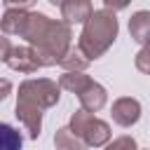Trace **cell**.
I'll use <instances>...</instances> for the list:
<instances>
[{"mask_svg":"<svg viewBox=\"0 0 150 150\" xmlns=\"http://www.w3.org/2000/svg\"><path fill=\"white\" fill-rule=\"evenodd\" d=\"M105 150H138V145H136L134 136H120L112 143H108Z\"/></svg>","mask_w":150,"mask_h":150,"instance_id":"15","label":"cell"},{"mask_svg":"<svg viewBox=\"0 0 150 150\" xmlns=\"http://www.w3.org/2000/svg\"><path fill=\"white\" fill-rule=\"evenodd\" d=\"M70 129H73L89 148H101V145H105V143L110 141V127H108V122L94 117V112H89V110H84V108H80V110L73 112V117H70Z\"/></svg>","mask_w":150,"mask_h":150,"instance_id":"4","label":"cell"},{"mask_svg":"<svg viewBox=\"0 0 150 150\" xmlns=\"http://www.w3.org/2000/svg\"><path fill=\"white\" fill-rule=\"evenodd\" d=\"M129 2H131V0H103L105 9H110V12H120V9H124Z\"/></svg>","mask_w":150,"mask_h":150,"instance_id":"19","label":"cell"},{"mask_svg":"<svg viewBox=\"0 0 150 150\" xmlns=\"http://www.w3.org/2000/svg\"><path fill=\"white\" fill-rule=\"evenodd\" d=\"M89 82H91V77L84 75L82 70H68V73L61 75L59 87H61V89H68V91H73V94H80Z\"/></svg>","mask_w":150,"mask_h":150,"instance_id":"13","label":"cell"},{"mask_svg":"<svg viewBox=\"0 0 150 150\" xmlns=\"http://www.w3.org/2000/svg\"><path fill=\"white\" fill-rule=\"evenodd\" d=\"M129 33H131V38H134L136 42L145 45L148 38H150V12H145V9L136 12V14L129 19Z\"/></svg>","mask_w":150,"mask_h":150,"instance_id":"10","label":"cell"},{"mask_svg":"<svg viewBox=\"0 0 150 150\" xmlns=\"http://www.w3.org/2000/svg\"><path fill=\"white\" fill-rule=\"evenodd\" d=\"M61 87L47 77H38V80H26L19 84V94H16V108L14 115L19 117V122L26 127L30 138L40 136L42 129V110L52 108L59 103V94Z\"/></svg>","mask_w":150,"mask_h":150,"instance_id":"2","label":"cell"},{"mask_svg":"<svg viewBox=\"0 0 150 150\" xmlns=\"http://www.w3.org/2000/svg\"><path fill=\"white\" fill-rule=\"evenodd\" d=\"M136 68L145 75H150V45H143V49L136 54Z\"/></svg>","mask_w":150,"mask_h":150,"instance_id":"16","label":"cell"},{"mask_svg":"<svg viewBox=\"0 0 150 150\" xmlns=\"http://www.w3.org/2000/svg\"><path fill=\"white\" fill-rule=\"evenodd\" d=\"M77 98H80V103H82V108L84 110H89V112H98L103 105H105V101H108V94H105V89L98 84V82H89L80 94H77Z\"/></svg>","mask_w":150,"mask_h":150,"instance_id":"7","label":"cell"},{"mask_svg":"<svg viewBox=\"0 0 150 150\" xmlns=\"http://www.w3.org/2000/svg\"><path fill=\"white\" fill-rule=\"evenodd\" d=\"M145 45H150V38H148V42H145Z\"/></svg>","mask_w":150,"mask_h":150,"instance_id":"22","label":"cell"},{"mask_svg":"<svg viewBox=\"0 0 150 150\" xmlns=\"http://www.w3.org/2000/svg\"><path fill=\"white\" fill-rule=\"evenodd\" d=\"M21 145H23L21 134L14 127L0 122V150H21Z\"/></svg>","mask_w":150,"mask_h":150,"instance_id":"14","label":"cell"},{"mask_svg":"<svg viewBox=\"0 0 150 150\" xmlns=\"http://www.w3.org/2000/svg\"><path fill=\"white\" fill-rule=\"evenodd\" d=\"M89 63H91V59H89L80 47H70V49L61 56V61H59V66L66 68V70H84Z\"/></svg>","mask_w":150,"mask_h":150,"instance_id":"12","label":"cell"},{"mask_svg":"<svg viewBox=\"0 0 150 150\" xmlns=\"http://www.w3.org/2000/svg\"><path fill=\"white\" fill-rule=\"evenodd\" d=\"M112 122H117L120 127H131L141 120V103L131 96H122L112 103Z\"/></svg>","mask_w":150,"mask_h":150,"instance_id":"6","label":"cell"},{"mask_svg":"<svg viewBox=\"0 0 150 150\" xmlns=\"http://www.w3.org/2000/svg\"><path fill=\"white\" fill-rule=\"evenodd\" d=\"M5 63L12 70H19V73H35L38 68H42L35 47H14Z\"/></svg>","mask_w":150,"mask_h":150,"instance_id":"5","label":"cell"},{"mask_svg":"<svg viewBox=\"0 0 150 150\" xmlns=\"http://www.w3.org/2000/svg\"><path fill=\"white\" fill-rule=\"evenodd\" d=\"M91 2L89 0H66L61 5V16L66 23H84L91 16Z\"/></svg>","mask_w":150,"mask_h":150,"instance_id":"9","label":"cell"},{"mask_svg":"<svg viewBox=\"0 0 150 150\" xmlns=\"http://www.w3.org/2000/svg\"><path fill=\"white\" fill-rule=\"evenodd\" d=\"M9 91H12V82L9 80H0V101H5Z\"/></svg>","mask_w":150,"mask_h":150,"instance_id":"20","label":"cell"},{"mask_svg":"<svg viewBox=\"0 0 150 150\" xmlns=\"http://www.w3.org/2000/svg\"><path fill=\"white\" fill-rule=\"evenodd\" d=\"M117 30H120V23H117L115 12H110V9H94L91 16L84 21V28L80 33L77 47L89 59H98L115 42Z\"/></svg>","mask_w":150,"mask_h":150,"instance_id":"3","label":"cell"},{"mask_svg":"<svg viewBox=\"0 0 150 150\" xmlns=\"http://www.w3.org/2000/svg\"><path fill=\"white\" fill-rule=\"evenodd\" d=\"M12 45H9V40L5 38V35H0V61H7L9 59V54H12Z\"/></svg>","mask_w":150,"mask_h":150,"instance_id":"18","label":"cell"},{"mask_svg":"<svg viewBox=\"0 0 150 150\" xmlns=\"http://www.w3.org/2000/svg\"><path fill=\"white\" fill-rule=\"evenodd\" d=\"M23 38L30 42V47L38 49L40 63H42V68H47V66H56L61 61V56L70 49L73 35H70V23L54 21L40 12H33L26 23Z\"/></svg>","mask_w":150,"mask_h":150,"instance_id":"1","label":"cell"},{"mask_svg":"<svg viewBox=\"0 0 150 150\" xmlns=\"http://www.w3.org/2000/svg\"><path fill=\"white\" fill-rule=\"evenodd\" d=\"M7 9H28L30 5H35L38 0H2Z\"/></svg>","mask_w":150,"mask_h":150,"instance_id":"17","label":"cell"},{"mask_svg":"<svg viewBox=\"0 0 150 150\" xmlns=\"http://www.w3.org/2000/svg\"><path fill=\"white\" fill-rule=\"evenodd\" d=\"M54 145H56V150H87V148H89L70 127H63V129L56 131Z\"/></svg>","mask_w":150,"mask_h":150,"instance_id":"11","label":"cell"},{"mask_svg":"<svg viewBox=\"0 0 150 150\" xmlns=\"http://www.w3.org/2000/svg\"><path fill=\"white\" fill-rule=\"evenodd\" d=\"M49 2H52V5H56V7H61V5L66 2V0H49Z\"/></svg>","mask_w":150,"mask_h":150,"instance_id":"21","label":"cell"},{"mask_svg":"<svg viewBox=\"0 0 150 150\" xmlns=\"http://www.w3.org/2000/svg\"><path fill=\"white\" fill-rule=\"evenodd\" d=\"M28 19H30V12H26V9H7L0 19V30L5 35H21L23 38Z\"/></svg>","mask_w":150,"mask_h":150,"instance_id":"8","label":"cell"}]
</instances>
